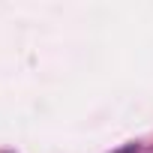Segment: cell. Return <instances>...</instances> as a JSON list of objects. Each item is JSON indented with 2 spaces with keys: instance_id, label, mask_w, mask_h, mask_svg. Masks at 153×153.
<instances>
[{
  "instance_id": "6da1fadb",
  "label": "cell",
  "mask_w": 153,
  "mask_h": 153,
  "mask_svg": "<svg viewBox=\"0 0 153 153\" xmlns=\"http://www.w3.org/2000/svg\"><path fill=\"white\" fill-rule=\"evenodd\" d=\"M117 153H141V147H138V144H126V147H120Z\"/></svg>"
}]
</instances>
